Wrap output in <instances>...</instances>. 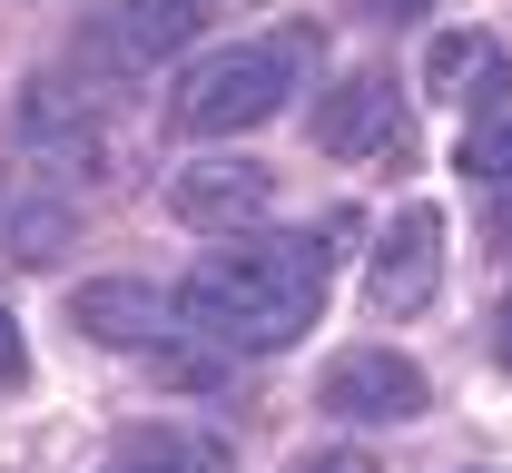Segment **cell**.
<instances>
[{
  "instance_id": "15",
  "label": "cell",
  "mask_w": 512,
  "mask_h": 473,
  "mask_svg": "<svg viewBox=\"0 0 512 473\" xmlns=\"http://www.w3.org/2000/svg\"><path fill=\"white\" fill-rule=\"evenodd\" d=\"M365 10H375V20H424L434 0H365Z\"/></svg>"
},
{
  "instance_id": "9",
  "label": "cell",
  "mask_w": 512,
  "mask_h": 473,
  "mask_svg": "<svg viewBox=\"0 0 512 473\" xmlns=\"http://www.w3.org/2000/svg\"><path fill=\"white\" fill-rule=\"evenodd\" d=\"M316 148H335V158H404L414 129H404V109H394L384 79H345V89L316 99Z\"/></svg>"
},
{
  "instance_id": "16",
  "label": "cell",
  "mask_w": 512,
  "mask_h": 473,
  "mask_svg": "<svg viewBox=\"0 0 512 473\" xmlns=\"http://www.w3.org/2000/svg\"><path fill=\"white\" fill-rule=\"evenodd\" d=\"M493 345H503V365H512V296H503V316H493Z\"/></svg>"
},
{
  "instance_id": "4",
  "label": "cell",
  "mask_w": 512,
  "mask_h": 473,
  "mask_svg": "<svg viewBox=\"0 0 512 473\" xmlns=\"http://www.w3.org/2000/svg\"><path fill=\"white\" fill-rule=\"evenodd\" d=\"M325 414H345V424H414V414L434 405V385H424V365L414 355H394V345H355V355H335L316 385Z\"/></svg>"
},
{
  "instance_id": "2",
  "label": "cell",
  "mask_w": 512,
  "mask_h": 473,
  "mask_svg": "<svg viewBox=\"0 0 512 473\" xmlns=\"http://www.w3.org/2000/svg\"><path fill=\"white\" fill-rule=\"evenodd\" d=\"M316 50V30H286V40H237V50H207L178 89V129L188 138H247L286 109L296 60Z\"/></svg>"
},
{
  "instance_id": "8",
  "label": "cell",
  "mask_w": 512,
  "mask_h": 473,
  "mask_svg": "<svg viewBox=\"0 0 512 473\" xmlns=\"http://www.w3.org/2000/svg\"><path fill=\"white\" fill-rule=\"evenodd\" d=\"M69 326L99 345H138V355H158V345L178 336V306L158 296V286H138V276H89L79 296H69Z\"/></svg>"
},
{
  "instance_id": "10",
  "label": "cell",
  "mask_w": 512,
  "mask_h": 473,
  "mask_svg": "<svg viewBox=\"0 0 512 473\" xmlns=\"http://www.w3.org/2000/svg\"><path fill=\"white\" fill-rule=\"evenodd\" d=\"M109 473H227V454H217L207 434H178V424H158V434H128Z\"/></svg>"
},
{
  "instance_id": "12",
  "label": "cell",
  "mask_w": 512,
  "mask_h": 473,
  "mask_svg": "<svg viewBox=\"0 0 512 473\" xmlns=\"http://www.w3.org/2000/svg\"><path fill=\"white\" fill-rule=\"evenodd\" d=\"M463 178H483V188H512V119H473L463 138V158H453Z\"/></svg>"
},
{
  "instance_id": "11",
  "label": "cell",
  "mask_w": 512,
  "mask_h": 473,
  "mask_svg": "<svg viewBox=\"0 0 512 473\" xmlns=\"http://www.w3.org/2000/svg\"><path fill=\"white\" fill-rule=\"evenodd\" d=\"M69 247V207H10V257L20 267H60Z\"/></svg>"
},
{
  "instance_id": "5",
  "label": "cell",
  "mask_w": 512,
  "mask_h": 473,
  "mask_svg": "<svg viewBox=\"0 0 512 473\" xmlns=\"http://www.w3.org/2000/svg\"><path fill=\"white\" fill-rule=\"evenodd\" d=\"M266 207H276V168H256V158H197L168 178V217L197 237H247Z\"/></svg>"
},
{
  "instance_id": "6",
  "label": "cell",
  "mask_w": 512,
  "mask_h": 473,
  "mask_svg": "<svg viewBox=\"0 0 512 473\" xmlns=\"http://www.w3.org/2000/svg\"><path fill=\"white\" fill-rule=\"evenodd\" d=\"M434 286H444V207L414 198L394 227H384L375 267H365V306H375V316H424Z\"/></svg>"
},
{
  "instance_id": "14",
  "label": "cell",
  "mask_w": 512,
  "mask_h": 473,
  "mask_svg": "<svg viewBox=\"0 0 512 473\" xmlns=\"http://www.w3.org/2000/svg\"><path fill=\"white\" fill-rule=\"evenodd\" d=\"M20 375H30V345H20V316L0 306V385H20Z\"/></svg>"
},
{
  "instance_id": "1",
  "label": "cell",
  "mask_w": 512,
  "mask_h": 473,
  "mask_svg": "<svg viewBox=\"0 0 512 473\" xmlns=\"http://www.w3.org/2000/svg\"><path fill=\"white\" fill-rule=\"evenodd\" d=\"M335 237H355V217H325V237L316 227H247V237L207 247L188 267V286L168 296L178 336H207L217 355H276V345H296L325 316Z\"/></svg>"
},
{
  "instance_id": "13",
  "label": "cell",
  "mask_w": 512,
  "mask_h": 473,
  "mask_svg": "<svg viewBox=\"0 0 512 473\" xmlns=\"http://www.w3.org/2000/svg\"><path fill=\"white\" fill-rule=\"evenodd\" d=\"M286 473H375V454H355V444H335V454H296Z\"/></svg>"
},
{
  "instance_id": "7",
  "label": "cell",
  "mask_w": 512,
  "mask_h": 473,
  "mask_svg": "<svg viewBox=\"0 0 512 473\" xmlns=\"http://www.w3.org/2000/svg\"><path fill=\"white\" fill-rule=\"evenodd\" d=\"M503 89H512V50L493 30H444V40L424 50V99H444V109L503 119Z\"/></svg>"
},
{
  "instance_id": "3",
  "label": "cell",
  "mask_w": 512,
  "mask_h": 473,
  "mask_svg": "<svg viewBox=\"0 0 512 473\" xmlns=\"http://www.w3.org/2000/svg\"><path fill=\"white\" fill-rule=\"evenodd\" d=\"M197 0H99L89 20H79V40H69V60L79 79H148L158 60H178L197 40Z\"/></svg>"
}]
</instances>
